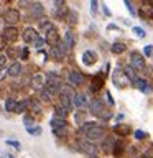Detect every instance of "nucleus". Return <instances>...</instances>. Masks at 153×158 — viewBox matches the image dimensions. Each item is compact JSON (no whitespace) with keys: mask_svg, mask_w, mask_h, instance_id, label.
<instances>
[{"mask_svg":"<svg viewBox=\"0 0 153 158\" xmlns=\"http://www.w3.org/2000/svg\"><path fill=\"white\" fill-rule=\"evenodd\" d=\"M79 133H82L86 137V140L96 142V140H101L104 137V127L97 122H86L79 128Z\"/></svg>","mask_w":153,"mask_h":158,"instance_id":"1","label":"nucleus"},{"mask_svg":"<svg viewBox=\"0 0 153 158\" xmlns=\"http://www.w3.org/2000/svg\"><path fill=\"white\" fill-rule=\"evenodd\" d=\"M63 86V81L59 77L58 73H48V76L44 77V89L49 92V96H54V94H59Z\"/></svg>","mask_w":153,"mask_h":158,"instance_id":"2","label":"nucleus"},{"mask_svg":"<svg viewBox=\"0 0 153 158\" xmlns=\"http://www.w3.org/2000/svg\"><path fill=\"white\" fill-rule=\"evenodd\" d=\"M72 94L74 91L71 89V86H61V91H59V106H61L68 114L72 110Z\"/></svg>","mask_w":153,"mask_h":158,"instance_id":"3","label":"nucleus"},{"mask_svg":"<svg viewBox=\"0 0 153 158\" xmlns=\"http://www.w3.org/2000/svg\"><path fill=\"white\" fill-rule=\"evenodd\" d=\"M89 112L92 114L94 117H99V118H104V120H109L110 118V114L105 112V107H104V101L102 99H91L89 102Z\"/></svg>","mask_w":153,"mask_h":158,"instance_id":"4","label":"nucleus"},{"mask_svg":"<svg viewBox=\"0 0 153 158\" xmlns=\"http://www.w3.org/2000/svg\"><path fill=\"white\" fill-rule=\"evenodd\" d=\"M66 54H68L66 46H64V43H63V41H59L56 46H51V48H49L48 56L51 58L53 61H56V63H63L64 59H66Z\"/></svg>","mask_w":153,"mask_h":158,"instance_id":"5","label":"nucleus"},{"mask_svg":"<svg viewBox=\"0 0 153 158\" xmlns=\"http://www.w3.org/2000/svg\"><path fill=\"white\" fill-rule=\"evenodd\" d=\"M77 148L81 150L86 156L89 158H96L97 156V145L94 142H89V140H81L77 142Z\"/></svg>","mask_w":153,"mask_h":158,"instance_id":"6","label":"nucleus"},{"mask_svg":"<svg viewBox=\"0 0 153 158\" xmlns=\"http://www.w3.org/2000/svg\"><path fill=\"white\" fill-rule=\"evenodd\" d=\"M130 68L135 69V71H143V69L147 68L145 58H143L142 53H138V51H132L130 53Z\"/></svg>","mask_w":153,"mask_h":158,"instance_id":"7","label":"nucleus"},{"mask_svg":"<svg viewBox=\"0 0 153 158\" xmlns=\"http://www.w3.org/2000/svg\"><path fill=\"white\" fill-rule=\"evenodd\" d=\"M20 12L17 8H8L3 12V22L7 23V27H15L20 22Z\"/></svg>","mask_w":153,"mask_h":158,"instance_id":"8","label":"nucleus"},{"mask_svg":"<svg viewBox=\"0 0 153 158\" xmlns=\"http://www.w3.org/2000/svg\"><path fill=\"white\" fill-rule=\"evenodd\" d=\"M112 79H114V84H115V87L118 89H123V87H127L128 84H130V81H128V77L125 76V73H123V69H115L112 74Z\"/></svg>","mask_w":153,"mask_h":158,"instance_id":"9","label":"nucleus"},{"mask_svg":"<svg viewBox=\"0 0 153 158\" xmlns=\"http://www.w3.org/2000/svg\"><path fill=\"white\" fill-rule=\"evenodd\" d=\"M28 15H31V18L43 20L44 18V7L39 2H30L28 3Z\"/></svg>","mask_w":153,"mask_h":158,"instance_id":"10","label":"nucleus"},{"mask_svg":"<svg viewBox=\"0 0 153 158\" xmlns=\"http://www.w3.org/2000/svg\"><path fill=\"white\" fill-rule=\"evenodd\" d=\"M2 40L5 43H15L18 40V28L17 27H7L2 30Z\"/></svg>","mask_w":153,"mask_h":158,"instance_id":"11","label":"nucleus"},{"mask_svg":"<svg viewBox=\"0 0 153 158\" xmlns=\"http://www.w3.org/2000/svg\"><path fill=\"white\" fill-rule=\"evenodd\" d=\"M84 82V74L77 69H71L68 73V84L69 86H81Z\"/></svg>","mask_w":153,"mask_h":158,"instance_id":"12","label":"nucleus"},{"mask_svg":"<svg viewBox=\"0 0 153 158\" xmlns=\"http://www.w3.org/2000/svg\"><path fill=\"white\" fill-rule=\"evenodd\" d=\"M132 86H135L138 91H140L142 94H148L151 91V86H150V82L147 81V79H143L140 76H135L133 77V81H132Z\"/></svg>","mask_w":153,"mask_h":158,"instance_id":"13","label":"nucleus"},{"mask_svg":"<svg viewBox=\"0 0 153 158\" xmlns=\"http://www.w3.org/2000/svg\"><path fill=\"white\" fill-rule=\"evenodd\" d=\"M82 64L84 66H92V64H96L99 61V54L94 51V49H86V51L82 53Z\"/></svg>","mask_w":153,"mask_h":158,"instance_id":"14","label":"nucleus"},{"mask_svg":"<svg viewBox=\"0 0 153 158\" xmlns=\"http://www.w3.org/2000/svg\"><path fill=\"white\" fill-rule=\"evenodd\" d=\"M59 41H61V35H59V31H58L56 28L49 30V31L46 33V36H44V44H48L49 48L56 46Z\"/></svg>","mask_w":153,"mask_h":158,"instance_id":"15","label":"nucleus"},{"mask_svg":"<svg viewBox=\"0 0 153 158\" xmlns=\"http://www.w3.org/2000/svg\"><path fill=\"white\" fill-rule=\"evenodd\" d=\"M137 17H140L143 20L153 18V5L150 2H143L140 5V8H138V15H137Z\"/></svg>","mask_w":153,"mask_h":158,"instance_id":"16","label":"nucleus"},{"mask_svg":"<svg viewBox=\"0 0 153 158\" xmlns=\"http://www.w3.org/2000/svg\"><path fill=\"white\" fill-rule=\"evenodd\" d=\"M61 41L64 43V46H66L68 51H71V49L74 48V44H76V33L72 31V28H68V30H66L64 38L61 40Z\"/></svg>","mask_w":153,"mask_h":158,"instance_id":"17","label":"nucleus"},{"mask_svg":"<svg viewBox=\"0 0 153 158\" xmlns=\"http://www.w3.org/2000/svg\"><path fill=\"white\" fill-rule=\"evenodd\" d=\"M22 71H23V66L20 61H12L7 66V76H10V77H18L22 74Z\"/></svg>","mask_w":153,"mask_h":158,"instance_id":"18","label":"nucleus"},{"mask_svg":"<svg viewBox=\"0 0 153 158\" xmlns=\"http://www.w3.org/2000/svg\"><path fill=\"white\" fill-rule=\"evenodd\" d=\"M104 86V73H97L94 74L92 81H91V92H99Z\"/></svg>","mask_w":153,"mask_h":158,"instance_id":"19","label":"nucleus"},{"mask_svg":"<svg viewBox=\"0 0 153 158\" xmlns=\"http://www.w3.org/2000/svg\"><path fill=\"white\" fill-rule=\"evenodd\" d=\"M30 86H31L35 91H39V89H43V87H44V76H43L41 73L33 74L31 79H30Z\"/></svg>","mask_w":153,"mask_h":158,"instance_id":"20","label":"nucleus"},{"mask_svg":"<svg viewBox=\"0 0 153 158\" xmlns=\"http://www.w3.org/2000/svg\"><path fill=\"white\" fill-rule=\"evenodd\" d=\"M28 114H31L35 117L36 114H41L43 112V107H41V102L38 99H28Z\"/></svg>","mask_w":153,"mask_h":158,"instance_id":"21","label":"nucleus"},{"mask_svg":"<svg viewBox=\"0 0 153 158\" xmlns=\"http://www.w3.org/2000/svg\"><path fill=\"white\" fill-rule=\"evenodd\" d=\"M86 104H87V99H86L84 94H81V92H74L72 94V107L84 109V107H86Z\"/></svg>","mask_w":153,"mask_h":158,"instance_id":"22","label":"nucleus"},{"mask_svg":"<svg viewBox=\"0 0 153 158\" xmlns=\"http://www.w3.org/2000/svg\"><path fill=\"white\" fill-rule=\"evenodd\" d=\"M36 35H38V31L35 28H31V27H27L23 30V35H22V38H23V41L27 43V44H31L33 43V40L36 38Z\"/></svg>","mask_w":153,"mask_h":158,"instance_id":"23","label":"nucleus"},{"mask_svg":"<svg viewBox=\"0 0 153 158\" xmlns=\"http://www.w3.org/2000/svg\"><path fill=\"white\" fill-rule=\"evenodd\" d=\"M49 125H51L53 128V132L54 130H61V128H68V122H66V118H61V117H54L49 120Z\"/></svg>","mask_w":153,"mask_h":158,"instance_id":"24","label":"nucleus"},{"mask_svg":"<svg viewBox=\"0 0 153 158\" xmlns=\"http://www.w3.org/2000/svg\"><path fill=\"white\" fill-rule=\"evenodd\" d=\"M77 15H79V13H77L74 8H68V10H66V17H64V18H66V22L69 23V27H74V25L77 23V20H79Z\"/></svg>","mask_w":153,"mask_h":158,"instance_id":"25","label":"nucleus"},{"mask_svg":"<svg viewBox=\"0 0 153 158\" xmlns=\"http://www.w3.org/2000/svg\"><path fill=\"white\" fill-rule=\"evenodd\" d=\"M114 133H117V135H120V137H127L128 133H130V127H128L127 123H115V125H114Z\"/></svg>","mask_w":153,"mask_h":158,"instance_id":"26","label":"nucleus"},{"mask_svg":"<svg viewBox=\"0 0 153 158\" xmlns=\"http://www.w3.org/2000/svg\"><path fill=\"white\" fill-rule=\"evenodd\" d=\"M123 152H125V143H123L122 140H115V143H114V148H112V153L114 156H122Z\"/></svg>","mask_w":153,"mask_h":158,"instance_id":"27","label":"nucleus"},{"mask_svg":"<svg viewBox=\"0 0 153 158\" xmlns=\"http://www.w3.org/2000/svg\"><path fill=\"white\" fill-rule=\"evenodd\" d=\"M114 143H115V138L114 137H105L104 142H102V150L105 153H110L112 148H114Z\"/></svg>","mask_w":153,"mask_h":158,"instance_id":"28","label":"nucleus"},{"mask_svg":"<svg viewBox=\"0 0 153 158\" xmlns=\"http://www.w3.org/2000/svg\"><path fill=\"white\" fill-rule=\"evenodd\" d=\"M54 28V25L53 22L49 18H43V20H39V30H41L43 33H48L49 30H53Z\"/></svg>","mask_w":153,"mask_h":158,"instance_id":"29","label":"nucleus"},{"mask_svg":"<svg viewBox=\"0 0 153 158\" xmlns=\"http://www.w3.org/2000/svg\"><path fill=\"white\" fill-rule=\"evenodd\" d=\"M112 53L114 54H122V53H125L127 51V44L125 43H122V41H115L112 44Z\"/></svg>","mask_w":153,"mask_h":158,"instance_id":"30","label":"nucleus"},{"mask_svg":"<svg viewBox=\"0 0 153 158\" xmlns=\"http://www.w3.org/2000/svg\"><path fill=\"white\" fill-rule=\"evenodd\" d=\"M27 110H28V99L17 101V106H15V114H25Z\"/></svg>","mask_w":153,"mask_h":158,"instance_id":"31","label":"nucleus"},{"mask_svg":"<svg viewBox=\"0 0 153 158\" xmlns=\"http://www.w3.org/2000/svg\"><path fill=\"white\" fill-rule=\"evenodd\" d=\"M38 101L39 102H49V101H51V96H49V92L46 91V89H39V91H38Z\"/></svg>","mask_w":153,"mask_h":158,"instance_id":"32","label":"nucleus"},{"mask_svg":"<svg viewBox=\"0 0 153 158\" xmlns=\"http://www.w3.org/2000/svg\"><path fill=\"white\" fill-rule=\"evenodd\" d=\"M15 106H17V101H15L13 97L5 99V110L7 112H15Z\"/></svg>","mask_w":153,"mask_h":158,"instance_id":"33","label":"nucleus"},{"mask_svg":"<svg viewBox=\"0 0 153 158\" xmlns=\"http://www.w3.org/2000/svg\"><path fill=\"white\" fill-rule=\"evenodd\" d=\"M5 58H10V59H13V58H18V48H15V46H8L7 49H5Z\"/></svg>","mask_w":153,"mask_h":158,"instance_id":"34","label":"nucleus"},{"mask_svg":"<svg viewBox=\"0 0 153 158\" xmlns=\"http://www.w3.org/2000/svg\"><path fill=\"white\" fill-rule=\"evenodd\" d=\"M27 132L30 133V135H33V137H39L43 130H41L39 125H31V127H27Z\"/></svg>","mask_w":153,"mask_h":158,"instance_id":"35","label":"nucleus"},{"mask_svg":"<svg viewBox=\"0 0 153 158\" xmlns=\"http://www.w3.org/2000/svg\"><path fill=\"white\" fill-rule=\"evenodd\" d=\"M33 122H35V117L31 115V114L25 112V114H23V125H25V127H31Z\"/></svg>","mask_w":153,"mask_h":158,"instance_id":"36","label":"nucleus"},{"mask_svg":"<svg viewBox=\"0 0 153 158\" xmlns=\"http://www.w3.org/2000/svg\"><path fill=\"white\" fill-rule=\"evenodd\" d=\"M66 115H68V112L64 110V109L59 106H54V117H61V118H66Z\"/></svg>","mask_w":153,"mask_h":158,"instance_id":"37","label":"nucleus"},{"mask_svg":"<svg viewBox=\"0 0 153 158\" xmlns=\"http://www.w3.org/2000/svg\"><path fill=\"white\" fill-rule=\"evenodd\" d=\"M18 58L22 59V61H27V59L30 58V49L25 46V48H20L18 49Z\"/></svg>","mask_w":153,"mask_h":158,"instance_id":"38","label":"nucleus"},{"mask_svg":"<svg viewBox=\"0 0 153 158\" xmlns=\"http://www.w3.org/2000/svg\"><path fill=\"white\" fill-rule=\"evenodd\" d=\"M89 7H91V13L96 17L99 13V0H89Z\"/></svg>","mask_w":153,"mask_h":158,"instance_id":"39","label":"nucleus"},{"mask_svg":"<svg viewBox=\"0 0 153 158\" xmlns=\"http://www.w3.org/2000/svg\"><path fill=\"white\" fill-rule=\"evenodd\" d=\"M33 46L35 48H36V49H41L43 48V44H44V38H41V36H39V35H36V38H35L33 40Z\"/></svg>","mask_w":153,"mask_h":158,"instance_id":"40","label":"nucleus"},{"mask_svg":"<svg viewBox=\"0 0 153 158\" xmlns=\"http://www.w3.org/2000/svg\"><path fill=\"white\" fill-rule=\"evenodd\" d=\"M132 30H133V33H135L138 38H145V36H147V31H145L143 28H140V27H133Z\"/></svg>","mask_w":153,"mask_h":158,"instance_id":"41","label":"nucleus"},{"mask_svg":"<svg viewBox=\"0 0 153 158\" xmlns=\"http://www.w3.org/2000/svg\"><path fill=\"white\" fill-rule=\"evenodd\" d=\"M5 143H7L8 147H13L15 150H20V148H22V145H20V142H18V140H13V138H8V140L5 142Z\"/></svg>","mask_w":153,"mask_h":158,"instance_id":"42","label":"nucleus"},{"mask_svg":"<svg viewBox=\"0 0 153 158\" xmlns=\"http://www.w3.org/2000/svg\"><path fill=\"white\" fill-rule=\"evenodd\" d=\"M150 58V56H153V46L151 44H147L145 48H143V58Z\"/></svg>","mask_w":153,"mask_h":158,"instance_id":"43","label":"nucleus"},{"mask_svg":"<svg viewBox=\"0 0 153 158\" xmlns=\"http://www.w3.org/2000/svg\"><path fill=\"white\" fill-rule=\"evenodd\" d=\"M101 8H102V13L105 15V17H112V12H110V8L107 7L105 2H101Z\"/></svg>","mask_w":153,"mask_h":158,"instance_id":"44","label":"nucleus"},{"mask_svg":"<svg viewBox=\"0 0 153 158\" xmlns=\"http://www.w3.org/2000/svg\"><path fill=\"white\" fill-rule=\"evenodd\" d=\"M123 3H125V7H127V10L130 12V15H133V17H137V13H135V8H133V5H132V2L130 0H123Z\"/></svg>","mask_w":153,"mask_h":158,"instance_id":"45","label":"nucleus"},{"mask_svg":"<svg viewBox=\"0 0 153 158\" xmlns=\"http://www.w3.org/2000/svg\"><path fill=\"white\" fill-rule=\"evenodd\" d=\"M142 158H153V145L142 153Z\"/></svg>","mask_w":153,"mask_h":158,"instance_id":"46","label":"nucleus"},{"mask_svg":"<svg viewBox=\"0 0 153 158\" xmlns=\"http://www.w3.org/2000/svg\"><path fill=\"white\" fill-rule=\"evenodd\" d=\"M135 138L137 140H143V138H147V133L143 130H135Z\"/></svg>","mask_w":153,"mask_h":158,"instance_id":"47","label":"nucleus"},{"mask_svg":"<svg viewBox=\"0 0 153 158\" xmlns=\"http://www.w3.org/2000/svg\"><path fill=\"white\" fill-rule=\"evenodd\" d=\"M64 8V0H54V10Z\"/></svg>","mask_w":153,"mask_h":158,"instance_id":"48","label":"nucleus"},{"mask_svg":"<svg viewBox=\"0 0 153 158\" xmlns=\"http://www.w3.org/2000/svg\"><path fill=\"white\" fill-rule=\"evenodd\" d=\"M5 77H7V66H5V68H0V81H3Z\"/></svg>","mask_w":153,"mask_h":158,"instance_id":"49","label":"nucleus"},{"mask_svg":"<svg viewBox=\"0 0 153 158\" xmlns=\"http://www.w3.org/2000/svg\"><path fill=\"white\" fill-rule=\"evenodd\" d=\"M5 64H7V58H5V54L0 56V68H5Z\"/></svg>","mask_w":153,"mask_h":158,"instance_id":"50","label":"nucleus"},{"mask_svg":"<svg viewBox=\"0 0 153 158\" xmlns=\"http://www.w3.org/2000/svg\"><path fill=\"white\" fill-rule=\"evenodd\" d=\"M105 96H107V101H109V104H110V106H114V99H112V96H110V92H105Z\"/></svg>","mask_w":153,"mask_h":158,"instance_id":"51","label":"nucleus"},{"mask_svg":"<svg viewBox=\"0 0 153 158\" xmlns=\"http://www.w3.org/2000/svg\"><path fill=\"white\" fill-rule=\"evenodd\" d=\"M0 158H13L12 153H0Z\"/></svg>","mask_w":153,"mask_h":158,"instance_id":"52","label":"nucleus"},{"mask_svg":"<svg viewBox=\"0 0 153 158\" xmlns=\"http://www.w3.org/2000/svg\"><path fill=\"white\" fill-rule=\"evenodd\" d=\"M3 49H5V41H3L2 38H0V53H2Z\"/></svg>","mask_w":153,"mask_h":158,"instance_id":"53","label":"nucleus"},{"mask_svg":"<svg viewBox=\"0 0 153 158\" xmlns=\"http://www.w3.org/2000/svg\"><path fill=\"white\" fill-rule=\"evenodd\" d=\"M107 28H109V30H117L118 27H117V25H115V23H110V25H109V27H107Z\"/></svg>","mask_w":153,"mask_h":158,"instance_id":"54","label":"nucleus"},{"mask_svg":"<svg viewBox=\"0 0 153 158\" xmlns=\"http://www.w3.org/2000/svg\"><path fill=\"white\" fill-rule=\"evenodd\" d=\"M122 118H123V114H118V115H117V122L120 123V120H122Z\"/></svg>","mask_w":153,"mask_h":158,"instance_id":"55","label":"nucleus"},{"mask_svg":"<svg viewBox=\"0 0 153 158\" xmlns=\"http://www.w3.org/2000/svg\"><path fill=\"white\" fill-rule=\"evenodd\" d=\"M0 28H2V23H0ZM0 33H2V30H0Z\"/></svg>","mask_w":153,"mask_h":158,"instance_id":"56","label":"nucleus"},{"mask_svg":"<svg viewBox=\"0 0 153 158\" xmlns=\"http://www.w3.org/2000/svg\"><path fill=\"white\" fill-rule=\"evenodd\" d=\"M143 2H151V0H143Z\"/></svg>","mask_w":153,"mask_h":158,"instance_id":"57","label":"nucleus"},{"mask_svg":"<svg viewBox=\"0 0 153 158\" xmlns=\"http://www.w3.org/2000/svg\"><path fill=\"white\" fill-rule=\"evenodd\" d=\"M0 135H2V130H0Z\"/></svg>","mask_w":153,"mask_h":158,"instance_id":"58","label":"nucleus"},{"mask_svg":"<svg viewBox=\"0 0 153 158\" xmlns=\"http://www.w3.org/2000/svg\"><path fill=\"white\" fill-rule=\"evenodd\" d=\"M7 2H12V0H7Z\"/></svg>","mask_w":153,"mask_h":158,"instance_id":"59","label":"nucleus"}]
</instances>
